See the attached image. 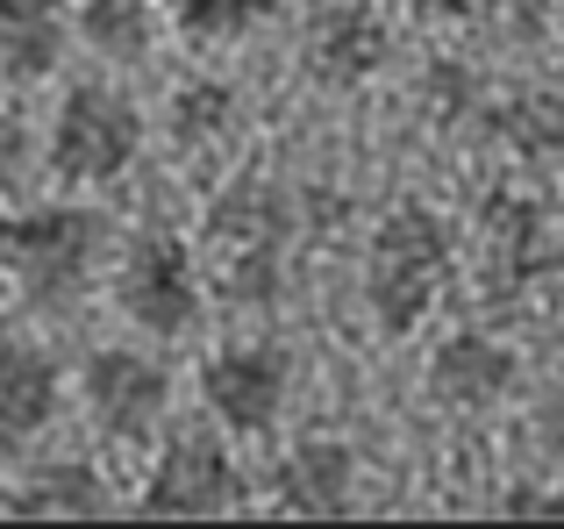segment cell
<instances>
[{
    "instance_id": "obj_24",
    "label": "cell",
    "mask_w": 564,
    "mask_h": 529,
    "mask_svg": "<svg viewBox=\"0 0 564 529\" xmlns=\"http://www.w3.org/2000/svg\"><path fill=\"white\" fill-rule=\"evenodd\" d=\"M508 508H564V487L557 494H508Z\"/></svg>"
},
{
    "instance_id": "obj_7",
    "label": "cell",
    "mask_w": 564,
    "mask_h": 529,
    "mask_svg": "<svg viewBox=\"0 0 564 529\" xmlns=\"http://www.w3.org/2000/svg\"><path fill=\"white\" fill-rule=\"evenodd\" d=\"M471 237H479V264H486V279H494L500 293L543 287V279L564 264V229H557V215L543 208L536 194H522V186H494V194L479 201V223H471Z\"/></svg>"
},
{
    "instance_id": "obj_9",
    "label": "cell",
    "mask_w": 564,
    "mask_h": 529,
    "mask_svg": "<svg viewBox=\"0 0 564 529\" xmlns=\"http://www.w3.org/2000/svg\"><path fill=\"white\" fill-rule=\"evenodd\" d=\"M393 57V29H386L379 0H315L301 22V72L329 94L379 79Z\"/></svg>"
},
{
    "instance_id": "obj_1",
    "label": "cell",
    "mask_w": 564,
    "mask_h": 529,
    "mask_svg": "<svg viewBox=\"0 0 564 529\" xmlns=\"http://www.w3.org/2000/svg\"><path fill=\"white\" fill-rule=\"evenodd\" d=\"M457 272L451 223L422 201H393L365 237V307L386 336H414L443 307Z\"/></svg>"
},
{
    "instance_id": "obj_5",
    "label": "cell",
    "mask_w": 564,
    "mask_h": 529,
    "mask_svg": "<svg viewBox=\"0 0 564 529\" xmlns=\"http://www.w3.org/2000/svg\"><path fill=\"white\" fill-rule=\"evenodd\" d=\"M115 307L137 322L143 336L172 344V336L200 330V307H207V272L200 258L186 251L172 229H137L115 258Z\"/></svg>"
},
{
    "instance_id": "obj_15",
    "label": "cell",
    "mask_w": 564,
    "mask_h": 529,
    "mask_svg": "<svg viewBox=\"0 0 564 529\" xmlns=\"http://www.w3.org/2000/svg\"><path fill=\"white\" fill-rule=\"evenodd\" d=\"M65 57V8L57 0H0V79L29 86Z\"/></svg>"
},
{
    "instance_id": "obj_23",
    "label": "cell",
    "mask_w": 564,
    "mask_h": 529,
    "mask_svg": "<svg viewBox=\"0 0 564 529\" xmlns=\"http://www.w3.org/2000/svg\"><path fill=\"white\" fill-rule=\"evenodd\" d=\"M422 22H471V14L486 8V0H408Z\"/></svg>"
},
{
    "instance_id": "obj_16",
    "label": "cell",
    "mask_w": 564,
    "mask_h": 529,
    "mask_svg": "<svg viewBox=\"0 0 564 529\" xmlns=\"http://www.w3.org/2000/svg\"><path fill=\"white\" fill-rule=\"evenodd\" d=\"M0 508H14V516H72L79 522V516H100V508H108V487H100V473L79 465V458H43V465H29V473L0 494Z\"/></svg>"
},
{
    "instance_id": "obj_4",
    "label": "cell",
    "mask_w": 564,
    "mask_h": 529,
    "mask_svg": "<svg viewBox=\"0 0 564 529\" xmlns=\"http://www.w3.org/2000/svg\"><path fill=\"white\" fill-rule=\"evenodd\" d=\"M143 158V108L108 79L65 86L51 115V172L65 186H115Z\"/></svg>"
},
{
    "instance_id": "obj_21",
    "label": "cell",
    "mask_w": 564,
    "mask_h": 529,
    "mask_svg": "<svg viewBox=\"0 0 564 529\" xmlns=\"http://www.w3.org/2000/svg\"><path fill=\"white\" fill-rule=\"evenodd\" d=\"M536 451L564 473V387H551V393L536 401Z\"/></svg>"
},
{
    "instance_id": "obj_11",
    "label": "cell",
    "mask_w": 564,
    "mask_h": 529,
    "mask_svg": "<svg viewBox=\"0 0 564 529\" xmlns=\"http://www.w3.org/2000/svg\"><path fill=\"white\" fill-rule=\"evenodd\" d=\"M514 379H522L514 350L486 330H457L429 350V393H436L443 408H457V415H494L514 393Z\"/></svg>"
},
{
    "instance_id": "obj_13",
    "label": "cell",
    "mask_w": 564,
    "mask_h": 529,
    "mask_svg": "<svg viewBox=\"0 0 564 529\" xmlns=\"http://www.w3.org/2000/svg\"><path fill=\"white\" fill-rule=\"evenodd\" d=\"M65 408V365L43 344H0V451H29Z\"/></svg>"
},
{
    "instance_id": "obj_12",
    "label": "cell",
    "mask_w": 564,
    "mask_h": 529,
    "mask_svg": "<svg viewBox=\"0 0 564 529\" xmlns=\"http://www.w3.org/2000/svg\"><path fill=\"white\" fill-rule=\"evenodd\" d=\"M272 508L286 516H350L358 508V451L344 436H301L272 465Z\"/></svg>"
},
{
    "instance_id": "obj_10",
    "label": "cell",
    "mask_w": 564,
    "mask_h": 529,
    "mask_svg": "<svg viewBox=\"0 0 564 529\" xmlns=\"http://www.w3.org/2000/svg\"><path fill=\"white\" fill-rule=\"evenodd\" d=\"M137 508L143 516H236V508H250V487H243V465L229 458V444L193 430L158 451Z\"/></svg>"
},
{
    "instance_id": "obj_2",
    "label": "cell",
    "mask_w": 564,
    "mask_h": 529,
    "mask_svg": "<svg viewBox=\"0 0 564 529\" xmlns=\"http://www.w3.org/2000/svg\"><path fill=\"white\" fill-rule=\"evenodd\" d=\"M115 223L79 201H43V208L0 215V272L29 293V307H79L108 264Z\"/></svg>"
},
{
    "instance_id": "obj_20",
    "label": "cell",
    "mask_w": 564,
    "mask_h": 529,
    "mask_svg": "<svg viewBox=\"0 0 564 529\" xmlns=\"http://www.w3.org/2000/svg\"><path fill=\"white\" fill-rule=\"evenodd\" d=\"M22 172H29V129L14 108H0V201L22 186Z\"/></svg>"
},
{
    "instance_id": "obj_17",
    "label": "cell",
    "mask_w": 564,
    "mask_h": 529,
    "mask_svg": "<svg viewBox=\"0 0 564 529\" xmlns=\"http://www.w3.org/2000/svg\"><path fill=\"white\" fill-rule=\"evenodd\" d=\"M236 122H243V94L229 79H180L172 86L165 129L180 151H215V143L236 137Z\"/></svg>"
},
{
    "instance_id": "obj_18",
    "label": "cell",
    "mask_w": 564,
    "mask_h": 529,
    "mask_svg": "<svg viewBox=\"0 0 564 529\" xmlns=\"http://www.w3.org/2000/svg\"><path fill=\"white\" fill-rule=\"evenodd\" d=\"M79 36L108 65H137V57H151L158 14H151V0H79Z\"/></svg>"
},
{
    "instance_id": "obj_22",
    "label": "cell",
    "mask_w": 564,
    "mask_h": 529,
    "mask_svg": "<svg viewBox=\"0 0 564 529\" xmlns=\"http://www.w3.org/2000/svg\"><path fill=\"white\" fill-rule=\"evenodd\" d=\"M486 8L500 14V29H508V36H543V22H551L557 0H486Z\"/></svg>"
},
{
    "instance_id": "obj_14",
    "label": "cell",
    "mask_w": 564,
    "mask_h": 529,
    "mask_svg": "<svg viewBox=\"0 0 564 529\" xmlns=\"http://www.w3.org/2000/svg\"><path fill=\"white\" fill-rule=\"evenodd\" d=\"M479 122L508 158H522V165H557L564 158V86H543V79L508 86L494 108H479Z\"/></svg>"
},
{
    "instance_id": "obj_6",
    "label": "cell",
    "mask_w": 564,
    "mask_h": 529,
    "mask_svg": "<svg viewBox=\"0 0 564 529\" xmlns=\"http://www.w3.org/2000/svg\"><path fill=\"white\" fill-rule=\"evenodd\" d=\"M79 401L108 444H143L172 415V373L165 358H151L137 344H100L79 373Z\"/></svg>"
},
{
    "instance_id": "obj_8",
    "label": "cell",
    "mask_w": 564,
    "mask_h": 529,
    "mask_svg": "<svg viewBox=\"0 0 564 529\" xmlns=\"http://www.w3.org/2000/svg\"><path fill=\"white\" fill-rule=\"evenodd\" d=\"M286 393H293V358L279 344H264V336L221 344L200 365V408L229 436H264L279 422V408H286Z\"/></svg>"
},
{
    "instance_id": "obj_19",
    "label": "cell",
    "mask_w": 564,
    "mask_h": 529,
    "mask_svg": "<svg viewBox=\"0 0 564 529\" xmlns=\"http://www.w3.org/2000/svg\"><path fill=\"white\" fill-rule=\"evenodd\" d=\"M279 0H172V22L186 29L193 43H236L258 22H272Z\"/></svg>"
},
{
    "instance_id": "obj_3",
    "label": "cell",
    "mask_w": 564,
    "mask_h": 529,
    "mask_svg": "<svg viewBox=\"0 0 564 529\" xmlns=\"http://www.w3.org/2000/svg\"><path fill=\"white\" fill-rule=\"evenodd\" d=\"M286 251H293V201L272 180H236L207 208V244L200 272L229 307H264L286 287Z\"/></svg>"
}]
</instances>
